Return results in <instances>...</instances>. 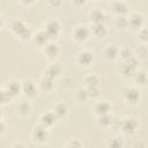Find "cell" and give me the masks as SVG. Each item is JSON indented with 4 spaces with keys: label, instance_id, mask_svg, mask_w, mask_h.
I'll use <instances>...</instances> for the list:
<instances>
[{
    "label": "cell",
    "instance_id": "30bf717a",
    "mask_svg": "<svg viewBox=\"0 0 148 148\" xmlns=\"http://www.w3.org/2000/svg\"><path fill=\"white\" fill-rule=\"evenodd\" d=\"M138 126H139V124H138L136 119H134V118H125L121 120V124H120V127L125 134L135 133L138 130Z\"/></svg>",
    "mask_w": 148,
    "mask_h": 148
},
{
    "label": "cell",
    "instance_id": "e0dca14e",
    "mask_svg": "<svg viewBox=\"0 0 148 148\" xmlns=\"http://www.w3.org/2000/svg\"><path fill=\"white\" fill-rule=\"evenodd\" d=\"M89 18L92 23H104L106 15L102 9L95 8V9H91L89 12Z\"/></svg>",
    "mask_w": 148,
    "mask_h": 148
},
{
    "label": "cell",
    "instance_id": "7a4b0ae2",
    "mask_svg": "<svg viewBox=\"0 0 148 148\" xmlns=\"http://www.w3.org/2000/svg\"><path fill=\"white\" fill-rule=\"evenodd\" d=\"M138 68V59L135 57H130L126 60H123L120 66V75L124 77H133Z\"/></svg>",
    "mask_w": 148,
    "mask_h": 148
},
{
    "label": "cell",
    "instance_id": "8fae6325",
    "mask_svg": "<svg viewBox=\"0 0 148 148\" xmlns=\"http://www.w3.org/2000/svg\"><path fill=\"white\" fill-rule=\"evenodd\" d=\"M57 120H58L57 116H56V114L53 113V111L51 110V111H46V112L42 113V116H40V118H39V124L43 125V126L46 127V128H50L51 126H53V125L57 123Z\"/></svg>",
    "mask_w": 148,
    "mask_h": 148
},
{
    "label": "cell",
    "instance_id": "ac0fdd59",
    "mask_svg": "<svg viewBox=\"0 0 148 148\" xmlns=\"http://www.w3.org/2000/svg\"><path fill=\"white\" fill-rule=\"evenodd\" d=\"M111 8L112 12L114 14H117V16H124L127 12H128V5L124 1H114L111 3Z\"/></svg>",
    "mask_w": 148,
    "mask_h": 148
},
{
    "label": "cell",
    "instance_id": "f1b7e54d",
    "mask_svg": "<svg viewBox=\"0 0 148 148\" xmlns=\"http://www.w3.org/2000/svg\"><path fill=\"white\" fill-rule=\"evenodd\" d=\"M114 23H116V25H117L118 28H121V29L128 27L127 17H126V16H123V15H121V16H117L116 20H114Z\"/></svg>",
    "mask_w": 148,
    "mask_h": 148
},
{
    "label": "cell",
    "instance_id": "7c38bea8",
    "mask_svg": "<svg viewBox=\"0 0 148 148\" xmlns=\"http://www.w3.org/2000/svg\"><path fill=\"white\" fill-rule=\"evenodd\" d=\"M102 54L106 60H114L119 57V47L114 44H108L102 50Z\"/></svg>",
    "mask_w": 148,
    "mask_h": 148
},
{
    "label": "cell",
    "instance_id": "2e32d148",
    "mask_svg": "<svg viewBox=\"0 0 148 148\" xmlns=\"http://www.w3.org/2000/svg\"><path fill=\"white\" fill-rule=\"evenodd\" d=\"M90 29V34H92L96 37L103 38L108 35V28L105 25V23H92Z\"/></svg>",
    "mask_w": 148,
    "mask_h": 148
},
{
    "label": "cell",
    "instance_id": "d590c367",
    "mask_svg": "<svg viewBox=\"0 0 148 148\" xmlns=\"http://www.w3.org/2000/svg\"><path fill=\"white\" fill-rule=\"evenodd\" d=\"M2 25H3V18H2V16L0 15V29L2 28Z\"/></svg>",
    "mask_w": 148,
    "mask_h": 148
},
{
    "label": "cell",
    "instance_id": "ba28073f",
    "mask_svg": "<svg viewBox=\"0 0 148 148\" xmlns=\"http://www.w3.org/2000/svg\"><path fill=\"white\" fill-rule=\"evenodd\" d=\"M123 97L126 102L131 103V104H136L138 102H140L141 95L139 89L134 88V87H127L123 90Z\"/></svg>",
    "mask_w": 148,
    "mask_h": 148
},
{
    "label": "cell",
    "instance_id": "7402d4cb",
    "mask_svg": "<svg viewBox=\"0 0 148 148\" xmlns=\"http://www.w3.org/2000/svg\"><path fill=\"white\" fill-rule=\"evenodd\" d=\"M53 113L57 116V118L59 119V118H62V117H65L66 114H67V112H68V108H67V105L64 103V102H59V103H57L54 106H53Z\"/></svg>",
    "mask_w": 148,
    "mask_h": 148
},
{
    "label": "cell",
    "instance_id": "5b68a950",
    "mask_svg": "<svg viewBox=\"0 0 148 148\" xmlns=\"http://www.w3.org/2000/svg\"><path fill=\"white\" fill-rule=\"evenodd\" d=\"M31 136H32L34 141H36L38 143H44L49 138V128L38 124L34 127V130L31 132Z\"/></svg>",
    "mask_w": 148,
    "mask_h": 148
},
{
    "label": "cell",
    "instance_id": "8992f818",
    "mask_svg": "<svg viewBox=\"0 0 148 148\" xmlns=\"http://www.w3.org/2000/svg\"><path fill=\"white\" fill-rule=\"evenodd\" d=\"M42 51H43V54L50 59V60H54L59 52H60V49H59V45L57 43H54L53 40H50L49 43H46L44 46H42Z\"/></svg>",
    "mask_w": 148,
    "mask_h": 148
},
{
    "label": "cell",
    "instance_id": "4fadbf2b",
    "mask_svg": "<svg viewBox=\"0 0 148 148\" xmlns=\"http://www.w3.org/2000/svg\"><path fill=\"white\" fill-rule=\"evenodd\" d=\"M60 73H61V66H60V64L53 62V64H50V65L44 69L43 76L49 77V79H51V80H54L56 77L59 76Z\"/></svg>",
    "mask_w": 148,
    "mask_h": 148
},
{
    "label": "cell",
    "instance_id": "44dd1931",
    "mask_svg": "<svg viewBox=\"0 0 148 148\" xmlns=\"http://www.w3.org/2000/svg\"><path fill=\"white\" fill-rule=\"evenodd\" d=\"M37 87L44 91V92H49L53 89L54 87V83H53V80L49 79V77H45V76H42V79L39 80V82L37 83Z\"/></svg>",
    "mask_w": 148,
    "mask_h": 148
},
{
    "label": "cell",
    "instance_id": "d4e9b609",
    "mask_svg": "<svg viewBox=\"0 0 148 148\" xmlns=\"http://www.w3.org/2000/svg\"><path fill=\"white\" fill-rule=\"evenodd\" d=\"M108 148H124V140L120 136H113L108 141Z\"/></svg>",
    "mask_w": 148,
    "mask_h": 148
},
{
    "label": "cell",
    "instance_id": "d6986e66",
    "mask_svg": "<svg viewBox=\"0 0 148 148\" xmlns=\"http://www.w3.org/2000/svg\"><path fill=\"white\" fill-rule=\"evenodd\" d=\"M32 39L36 44H38L39 46H44L46 43H49L51 39L49 37V35L46 34V31L44 29H40L38 30L35 35H32Z\"/></svg>",
    "mask_w": 148,
    "mask_h": 148
},
{
    "label": "cell",
    "instance_id": "52a82bcc",
    "mask_svg": "<svg viewBox=\"0 0 148 148\" xmlns=\"http://www.w3.org/2000/svg\"><path fill=\"white\" fill-rule=\"evenodd\" d=\"M21 90L25 97H35L37 94V83H35L31 79H25L23 82H21Z\"/></svg>",
    "mask_w": 148,
    "mask_h": 148
},
{
    "label": "cell",
    "instance_id": "ffe728a7",
    "mask_svg": "<svg viewBox=\"0 0 148 148\" xmlns=\"http://www.w3.org/2000/svg\"><path fill=\"white\" fill-rule=\"evenodd\" d=\"M95 113L97 116H103V114H108L111 111V104L108 101H101L98 103H96L95 105Z\"/></svg>",
    "mask_w": 148,
    "mask_h": 148
},
{
    "label": "cell",
    "instance_id": "484cf974",
    "mask_svg": "<svg viewBox=\"0 0 148 148\" xmlns=\"http://www.w3.org/2000/svg\"><path fill=\"white\" fill-rule=\"evenodd\" d=\"M133 77L138 84H145L147 81V74L145 71H136Z\"/></svg>",
    "mask_w": 148,
    "mask_h": 148
},
{
    "label": "cell",
    "instance_id": "83f0119b",
    "mask_svg": "<svg viewBox=\"0 0 148 148\" xmlns=\"http://www.w3.org/2000/svg\"><path fill=\"white\" fill-rule=\"evenodd\" d=\"M75 98L79 101V102H86L89 97H88V92H87V89H77L76 92H75Z\"/></svg>",
    "mask_w": 148,
    "mask_h": 148
},
{
    "label": "cell",
    "instance_id": "5bb4252c",
    "mask_svg": "<svg viewBox=\"0 0 148 148\" xmlns=\"http://www.w3.org/2000/svg\"><path fill=\"white\" fill-rule=\"evenodd\" d=\"M76 61H77V64H80L82 66H89L94 61L92 53L89 50H81L76 54Z\"/></svg>",
    "mask_w": 148,
    "mask_h": 148
},
{
    "label": "cell",
    "instance_id": "603a6c76",
    "mask_svg": "<svg viewBox=\"0 0 148 148\" xmlns=\"http://www.w3.org/2000/svg\"><path fill=\"white\" fill-rule=\"evenodd\" d=\"M84 84L87 88L98 87L99 86V76L95 73H90L84 77Z\"/></svg>",
    "mask_w": 148,
    "mask_h": 148
},
{
    "label": "cell",
    "instance_id": "cb8c5ba5",
    "mask_svg": "<svg viewBox=\"0 0 148 148\" xmlns=\"http://www.w3.org/2000/svg\"><path fill=\"white\" fill-rule=\"evenodd\" d=\"M112 123H113V120H112V117H111L110 113L98 116V118H97V124L101 127H109V126L112 125Z\"/></svg>",
    "mask_w": 148,
    "mask_h": 148
},
{
    "label": "cell",
    "instance_id": "9a60e30c",
    "mask_svg": "<svg viewBox=\"0 0 148 148\" xmlns=\"http://www.w3.org/2000/svg\"><path fill=\"white\" fill-rule=\"evenodd\" d=\"M127 23H128V27H131L132 29L140 30L143 25V16L139 13H132L127 17Z\"/></svg>",
    "mask_w": 148,
    "mask_h": 148
},
{
    "label": "cell",
    "instance_id": "8d00e7d4",
    "mask_svg": "<svg viewBox=\"0 0 148 148\" xmlns=\"http://www.w3.org/2000/svg\"><path fill=\"white\" fill-rule=\"evenodd\" d=\"M2 118V111H1V108H0V119Z\"/></svg>",
    "mask_w": 148,
    "mask_h": 148
},
{
    "label": "cell",
    "instance_id": "277c9868",
    "mask_svg": "<svg viewBox=\"0 0 148 148\" xmlns=\"http://www.w3.org/2000/svg\"><path fill=\"white\" fill-rule=\"evenodd\" d=\"M3 90L6 91L8 98L9 99H13V98L17 97L22 92V90H21V82L17 81V80H9L5 84Z\"/></svg>",
    "mask_w": 148,
    "mask_h": 148
},
{
    "label": "cell",
    "instance_id": "4dcf8cb0",
    "mask_svg": "<svg viewBox=\"0 0 148 148\" xmlns=\"http://www.w3.org/2000/svg\"><path fill=\"white\" fill-rule=\"evenodd\" d=\"M65 148H82V143L77 139H73V140H71V141L67 142V145H66Z\"/></svg>",
    "mask_w": 148,
    "mask_h": 148
},
{
    "label": "cell",
    "instance_id": "836d02e7",
    "mask_svg": "<svg viewBox=\"0 0 148 148\" xmlns=\"http://www.w3.org/2000/svg\"><path fill=\"white\" fill-rule=\"evenodd\" d=\"M5 131H6V124L3 123V120H2V119H0V135H1V134H3V133H5Z\"/></svg>",
    "mask_w": 148,
    "mask_h": 148
},
{
    "label": "cell",
    "instance_id": "f546056e",
    "mask_svg": "<svg viewBox=\"0 0 148 148\" xmlns=\"http://www.w3.org/2000/svg\"><path fill=\"white\" fill-rule=\"evenodd\" d=\"M88 92L89 98H96L99 96V88L98 87H92V88H86Z\"/></svg>",
    "mask_w": 148,
    "mask_h": 148
},
{
    "label": "cell",
    "instance_id": "1f68e13d",
    "mask_svg": "<svg viewBox=\"0 0 148 148\" xmlns=\"http://www.w3.org/2000/svg\"><path fill=\"white\" fill-rule=\"evenodd\" d=\"M9 101H10V99L8 98V96H7L6 91L3 90V88L0 89V105H3V104H6V103L9 102Z\"/></svg>",
    "mask_w": 148,
    "mask_h": 148
},
{
    "label": "cell",
    "instance_id": "e575fe53",
    "mask_svg": "<svg viewBox=\"0 0 148 148\" xmlns=\"http://www.w3.org/2000/svg\"><path fill=\"white\" fill-rule=\"evenodd\" d=\"M12 148H25V147H24L22 143H15V145H14Z\"/></svg>",
    "mask_w": 148,
    "mask_h": 148
},
{
    "label": "cell",
    "instance_id": "d6a6232c",
    "mask_svg": "<svg viewBox=\"0 0 148 148\" xmlns=\"http://www.w3.org/2000/svg\"><path fill=\"white\" fill-rule=\"evenodd\" d=\"M139 39L142 43H146L147 42V29L146 28H141L139 30Z\"/></svg>",
    "mask_w": 148,
    "mask_h": 148
},
{
    "label": "cell",
    "instance_id": "9c48e42d",
    "mask_svg": "<svg viewBox=\"0 0 148 148\" xmlns=\"http://www.w3.org/2000/svg\"><path fill=\"white\" fill-rule=\"evenodd\" d=\"M44 30L46 31V34L49 35L50 39L52 40L53 37H57V36L60 34V30H61L60 22H59L58 20H50V21L46 23Z\"/></svg>",
    "mask_w": 148,
    "mask_h": 148
},
{
    "label": "cell",
    "instance_id": "3957f363",
    "mask_svg": "<svg viewBox=\"0 0 148 148\" xmlns=\"http://www.w3.org/2000/svg\"><path fill=\"white\" fill-rule=\"evenodd\" d=\"M90 35V29L84 24H79L73 29V39L77 43H84Z\"/></svg>",
    "mask_w": 148,
    "mask_h": 148
},
{
    "label": "cell",
    "instance_id": "6da1fadb",
    "mask_svg": "<svg viewBox=\"0 0 148 148\" xmlns=\"http://www.w3.org/2000/svg\"><path fill=\"white\" fill-rule=\"evenodd\" d=\"M10 30L12 32L21 40H27L30 37H32L30 29L27 27V24L21 20V18H16L10 24Z\"/></svg>",
    "mask_w": 148,
    "mask_h": 148
},
{
    "label": "cell",
    "instance_id": "4316f807",
    "mask_svg": "<svg viewBox=\"0 0 148 148\" xmlns=\"http://www.w3.org/2000/svg\"><path fill=\"white\" fill-rule=\"evenodd\" d=\"M17 111H18V114H21V116H28L31 111V105L28 102H23L18 105Z\"/></svg>",
    "mask_w": 148,
    "mask_h": 148
}]
</instances>
